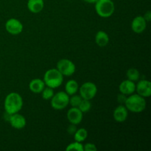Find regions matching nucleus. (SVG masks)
<instances>
[{"mask_svg": "<svg viewBox=\"0 0 151 151\" xmlns=\"http://www.w3.org/2000/svg\"><path fill=\"white\" fill-rule=\"evenodd\" d=\"M4 107L6 113L9 114L18 113L23 107V99L16 92H11L6 96L4 102Z\"/></svg>", "mask_w": 151, "mask_h": 151, "instance_id": "obj_1", "label": "nucleus"}, {"mask_svg": "<svg viewBox=\"0 0 151 151\" xmlns=\"http://www.w3.org/2000/svg\"><path fill=\"white\" fill-rule=\"evenodd\" d=\"M125 104L128 111L134 113H140L145 109L146 100L145 97H142L139 94H132L127 97Z\"/></svg>", "mask_w": 151, "mask_h": 151, "instance_id": "obj_2", "label": "nucleus"}, {"mask_svg": "<svg viewBox=\"0 0 151 151\" xmlns=\"http://www.w3.org/2000/svg\"><path fill=\"white\" fill-rule=\"evenodd\" d=\"M43 81L45 86L54 89L63 83V76L57 69H50L45 72Z\"/></svg>", "mask_w": 151, "mask_h": 151, "instance_id": "obj_3", "label": "nucleus"}, {"mask_svg": "<svg viewBox=\"0 0 151 151\" xmlns=\"http://www.w3.org/2000/svg\"><path fill=\"white\" fill-rule=\"evenodd\" d=\"M95 10L102 18H109L114 13V3L111 0H97L95 3Z\"/></svg>", "mask_w": 151, "mask_h": 151, "instance_id": "obj_4", "label": "nucleus"}, {"mask_svg": "<svg viewBox=\"0 0 151 151\" xmlns=\"http://www.w3.org/2000/svg\"><path fill=\"white\" fill-rule=\"evenodd\" d=\"M69 103V95L65 91H59L51 99V106L55 110H62Z\"/></svg>", "mask_w": 151, "mask_h": 151, "instance_id": "obj_5", "label": "nucleus"}, {"mask_svg": "<svg viewBox=\"0 0 151 151\" xmlns=\"http://www.w3.org/2000/svg\"><path fill=\"white\" fill-rule=\"evenodd\" d=\"M80 95L84 100H91L96 96L97 92V86L92 82H86L79 89Z\"/></svg>", "mask_w": 151, "mask_h": 151, "instance_id": "obj_6", "label": "nucleus"}, {"mask_svg": "<svg viewBox=\"0 0 151 151\" xmlns=\"http://www.w3.org/2000/svg\"><path fill=\"white\" fill-rule=\"evenodd\" d=\"M57 69L63 75V76L69 77L75 72V65L69 59H61L57 63Z\"/></svg>", "mask_w": 151, "mask_h": 151, "instance_id": "obj_7", "label": "nucleus"}, {"mask_svg": "<svg viewBox=\"0 0 151 151\" xmlns=\"http://www.w3.org/2000/svg\"><path fill=\"white\" fill-rule=\"evenodd\" d=\"M5 29L11 35H19L23 31V24L16 19H10L6 22Z\"/></svg>", "mask_w": 151, "mask_h": 151, "instance_id": "obj_8", "label": "nucleus"}, {"mask_svg": "<svg viewBox=\"0 0 151 151\" xmlns=\"http://www.w3.org/2000/svg\"><path fill=\"white\" fill-rule=\"evenodd\" d=\"M83 117V113L78 107H72L67 112V119L71 124L78 125Z\"/></svg>", "mask_w": 151, "mask_h": 151, "instance_id": "obj_9", "label": "nucleus"}, {"mask_svg": "<svg viewBox=\"0 0 151 151\" xmlns=\"http://www.w3.org/2000/svg\"><path fill=\"white\" fill-rule=\"evenodd\" d=\"M137 94L143 97H149L151 95V83L147 80H142L136 85Z\"/></svg>", "mask_w": 151, "mask_h": 151, "instance_id": "obj_10", "label": "nucleus"}, {"mask_svg": "<svg viewBox=\"0 0 151 151\" xmlns=\"http://www.w3.org/2000/svg\"><path fill=\"white\" fill-rule=\"evenodd\" d=\"M8 122L13 128L17 130H21L24 128L27 123L24 116L18 113L10 115Z\"/></svg>", "mask_w": 151, "mask_h": 151, "instance_id": "obj_11", "label": "nucleus"}, {"mask_svg": "<svg viewBox=\"0 0 151 151\" xmlns=\"http://www.w3.org/2000/svg\"><path fill=\"white\" fill-rule=\"evenodd\" d=\"M147 27V22L142 16H138L134 19L131 22V29L136 33H142L144 32Z\"/></svg>", "mask_w": 151, "mask_h": 151, "instance_id": "obj_12", "label": "nucleus"}, {"mask_svg": "<svg viewBox=\"0 0 151 151\" xmlns=\"http://www.w3.org/2000/svg\"><path fill=\"white\" fill-rule=\"evenodd\" d=\"M128 116V111L126 107L122 105L117 106L113 113L114 119L117 122H124Z\"/></svg>", "mask_w": 151, "mask_h": 151, "instance_id": "obj_13", "label": "nucleus"}, {"mask_svg": "<svg viewBox=\"0 0 151 151\" xmlns=\"http://www.w3.org/2000/svg\"><path fill=\"white\" fill-rule=\"evenodd\" d=\"M119 92L125 95H131L134 94V91H136V84L134 83V81H131L130 80H126L124 81L119 84Z\"/></svg>", "mask_w": 151, "mask_h": 151, "instance_id": "obj_14", "label": "nucleus"}, {"mask_svg": "<svg viewBox=\"0 0 151 151\" xmlns=\"http://www.w3.org/2000/svg\"><path fill=\"white\" fill-rule=\"evenodd\" d=\"M45 88V83L44 81L39 78L32 80L29 83V88L32 92L35 94H40Z\"/></svg>", "mask_w": 151, "mask_h": 151, "instance_id": "obj_15", "label": "nucleus"}, {"mask_svg": "<svg viewBox=\"0 0 151 151\" xmlns=\"http://www.w3.org/2000/svg\"><path fill=\"white\" fill-rule=\"evenodd\" d=\"M44 0H28L27 8L31 13H38L44 9Z\"/></svg>", "mask_w": 151, "mask_h": 151, "instance_id": "obj_16", "label": "nucleus"}, {"mask_svg": "<svg viewBox=\"0 0 151 151\" xmlns=\"http://www.w3.org/2000/svg\"><path fill=\"white\" fill-rule=\"evenodd\" d=\"M95 42L97 45L100 47H104L108 45L109 42V35L105 31L100 30L95 35Z\"/></svg>", "mask_w": 151, "mask_h": 151, "instance_id": "obj_17", "label": "nucleus"}, {"mask_svg": "<svg viewBox=\"0 0 151 151\" xmlns=\"http://www.w3.org/2000/svg\"><path fill=\"white\" fill-rule=\"evenodd\" d=\"M79 89V86H78V82L75 80H70L68 81L65 86V92L69 96H72L78 92Z\"/></svg>", "mask_w": 151, "mask_h": 151, "instance_id": "obj_18", "label": "nucleus"}, {"mask_svg": "<svg viewBox=\"0 0 151 151\" xmlns=\"http://www.w3.org/2000/svg\"><path fill=\"white\" fill-rule=\"evenodd\" d=\"M87 137H88V131L85 128H80V129L77 130L74 134L75 140L77 142H79L85 141Z\"/></svg>", "mask_w": 151, "mask_h": 151, "instance_id": "obj_19", "label": "nucleus"}, {"mask_svg": "<svg viewBox=\"0 0 151 151\" xmlns=\"http://www.w3.org/2000/svg\"><path fill=\"white\" fill-rule=\"evenodd\" d=\"M126 76L128 80H130L131 81H134V82H136V81H138L139 79L140 74L139 72L137 69H135V68H131V69H129L127 71Z\"/></svg>", "mask_w": 151, "mask_h": 151, "instance_id": "obj_20", "label": "nucleus"}, {"mask_svg": "<svg viewBox=\"0 0 151 151\" xmlns=\"http://www.w3.org/2000/svg\"><path fill=\"white\" fill-rule=\"evenodd\" d=\"M41 95H42V98L45 100H51L52 97L54 95V90L53 88H50V87H45L41 91Z\"/></svg>", "mask_w": 151, "mask_h": 151, "instance_id": "obj_21", "label": "nucleus"}, {"mask_svg": "<svg viewBox=\"0 0 151 151\" xmlns=\"http://www.w3.org/2000/svg\"><path fill=\"white\" fill-rule=\"evenodd\" d=\"M91 104L90 100H84L83 99L81 103H80L79 106H78V109L83 112V113H86V112L89 111V110L91 109Z\"/></svg>", "mask_w": 151, "mask_h": 151, "instance_id": "obj_22", "label": "nucleus"}, {"mask_svg": "<svg viewBox=\"0 0 151 151\" xmlns=\"http://www.w3.org/2000/svg\"><path fill=\"white\" fill-rule=\"evenodd\" d=\"M66 151L69 150H77V151H84L83 150V145L81 144V142L75 141V142H72L69 144V145L66 147Z\"/></svg>", "mask_w": 151, "mask_h": 151, "instance_id": "obj_23", "label": "nucleus"}, {"mask_svg": "<svg viewBox=\"0 0 151 151\" xmlns=\"http://www.w3.org/2000/svg\"><path fill=\"white\" fill-rule=\"evenodd\" d=\"M83 98L81 97V95H76V94H73L72 97H69V103L72 107H78L80 103L82 101Z\"/></svg>", "mask_w": 151, "mask_h": 151, "instance_id": "obj_24", "label": "nucleus"}, {"mask_svg": "<svg viewBox=\"0 0 151 151\" xmlns=\"http://www.w3.org/2000/svg\"><path fill=\"white\" fill-rule=\"evenodd\" d=\"M84 151H96L97 150V147L93 143H86L83 145Z\"/></svg>", "mask_w": 151, "mask_h": 151, "instance_id": "obj_25", "label": "nucleus"}, {"mask_svg": "<svg viewBox=\"0 0 151 151\" xmlns=\"http://www.w3.org/2000/svg\"><path fill=\"white\" fill-rule=\"evenodd\" d=\"M77 131L76 125H73V124H71V125L69 127H68L67 131L69 134H74L75 133V131Z\"/></svg>", "mask_w": 151, "mask_h": 151, "instance_id": "obj_26", "label": "nucleus"}, {"mask_svg": "<svg viewBox=\"0 0 151 151\" xmlns=\"http://www.w3.org/2000/svg\"><path fill=\"white\" fill-rule=\"evenodd\" d=\"M126 98H127L126 95H125V94L120 93V94H119V95H118L117 100L119 103H125V100H126Z\"/></svg>", "mask_w": 151, "mask_h": 151, "instance_id": "obj_27", "label": "nucleus"}, {"mask_svg": "<svg viewBox=\"0 0 151 151\" xmlns=\"http://www.w3.org/2000/svg\"><path fill=\"white\" fill-rule=\"evenodd\" d=\"M145 18V19L146 20V22H150L151 19V12L147 11V13L145 14V16H143Z\"/></svg>", "mask_w": 151, "mask_h": 151, "instance_id": "obj_28", "label": "nucleus"}, {"mask_svg": "<svg viewBox=\"0 0 151 151\" xmlns=\"http://www.w3.org/2000/svg\"><path fill=\"white\" fill-rule=\"evenodd\" d=\"M83 1L87 3H89V4H94V3H95L97 0H83Z\"/></svg>", "mask_w": 151, "mask_h": 151, "instance_id": "obj_29", "label": "nucleus"}]
</instances>
